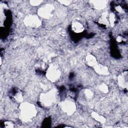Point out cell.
<instances>
[{
  "mask_svg": "<svg viewBox=\"0 0 128 128\" xmlns=\"http://www.w3.org/2000/svg\"><path fill=\"white\" fill-rule=\"evenodd\" d=\"M20 118L24 122H28L36 114V108L32 104L22 103L20 104Z\"/></svg>",
  "mask_w": 128,
  "mask_h": 128,
  "instance_id": "obj_1",
  "label": "cell"
},
{
  "mask_svg": "<svg viewBox=\"0 0 128 128\" xmlns=\"http://www.w3.org/2000/svg\"><path fill=\"white\" fill-rule=\"evenodd\" d=\"M56 92L52 90L46 93L42 94L40 96V102L44 106H50L53 104L56 99Z\"/></svg>",
  "mask_w": 128,
  "mask_h": 128,
  "instance_id": "obj_2",
  "label": "cell"
},
{
  "mask_svg": "<svg viewBox=\"0 0 128 128\" xmlns=\"http://www.w3.org/2000/svg\"><path fill=\"white\" fill-rule=\"evenodd\" d=\"M60 75V70L56 66L51 65L48 68L46 76L49 80L52 82H56L59 78Z\"/></svg>",
  "mask_w": 128,
  "mask_h": 128,
  "instance_id": "obj_3",
  "label": "cell"
},
{
  "mask_svg": "<svg viewBox=\"0 0 128 128\" xmlns=\"http://www.w3.org/2000/svg\"><path fill=\"white\" fill-rule=\"evenodd\" d=\"M61 109L68 114H72L76 110L75 104L70 100H66L60 103Z\"/></svg>",
  "mask_w": 128,
  "mask_h": 128,
  "instance_id": "obj_4",
  "label": "cell"
},
{
  "mask_svg": "<svg viewBox=\"0 0 128 128\" xmlns=\"http://www.w3.org/2000/svg\"><path fill=\"white\" fill-rule=\"evenodd\" d=\"M24 23L28 26L32 28H37L39 26L41 22L36 16L30 15L24 18Z\"/></svg>",
  "mask_w": 128,
  "mask_h": 128,
  "instance_id": "obj_5",
  "label": "cell"
},
{
  "mask_svg": "<svg viewBox=\"0 0 128 128\" xmlns=\"http://www.w3.org/2000/svg\"><path fill=\"white\" fill-rule=\"evenodd\" d=\"M54 8L50 4H46L41 8L38 11L39 16L44 18H48L52 15Z\"/></svg>",
  "mask_w": 128,
  "mask_h": 128,
  "instance_id": "obj_6",
  "label": "cell"
},
{
  "mask_svg": "<svg viewBox=\"0 0 128 128\" xmlns=\"http://www.w3.org/2000/svg\"><path fill=\"white\" fill-rule=\"evenodd\" d=\"M72 30L74 32L80 34L82 33L84 30V24L80 21L78 20H74L72 24Z\"/></svg>",
  "mask_w": 128,
  "mask_h": 128,
  "instance_id": "obj_7",
  "label": "cell"
},
{
  "mask_svg": "<svg viewBox=\"0 0 128 128\" xmlns=\"http://www.w3.org/2000/svg\"><path fill=\"white\" fill-rule=\"evenodd\" d=\"M118 83L122 88H126L128 86V73L124 72L118 77Z\"/></svg>",
  "mask_w": 128,
  "mask_h": 128,
  "instance_id": "obj_8",
  "label": "cell"
},
{
  "mask_svg": "<svg viewBox=\"0 0 128 128\" xmlns=\"http://www.w3.org/2000/svg\"><path fill=\"white\" fill-rule=\"evenodd\" d=\"M90 2L96 10H102L106 5V0H92Z\"/></svg>",
  "mask_w": 128,
  "mask_h": 128,
  "instance_id": "obj_9",
  "label": "cell"
},
{
  "mask_svg": "<svg viewBox=\"0 0 128 128\" xmlns=\"http://www.w3.org/2000/svg\"><path fill=\"white\" fill-rule=\"evenodd\" d=\"M95 71L99 74L100 75H108V71L106 67L100 64H97L94 67Z\"/></svg>",
  "mask_w": 128,
  "mask_h": 128,
  "instance_id": "obj_10",
  "label": "cell"
},
{
  "mask_svg": "<svg viewBox=\"0 0 128 128\" xmlns=\"http://www.w3.org/2000/svg\"><path fill=\"white\" fill-rule=\"evenodd\" d=\"M99 23L103 24L106 26H108L109 24V22H108V14L106 12H104L102 16H100L99 20H98Z\"/></svg>",
  "mask_w": 128,
  "mask_h": 128,
  "instance_id": "obj_11",
  "label": "cell"
},
{
  "mask_svg": "<svg viewBox=\"0 0 128 128\" xmlns=\"http://www.w3.org/2000/svg\"><path fill=\"white\" fill-rule=\"evenodd\" d=\"M86 62L87 64L90 66L94 67L98 64L96 57L92 54H88L86 56Z\"/></svg>",
  "mask_w": 128,
  "mask_h": 128,
  "instance_id": "obj_12",
  "label": "cell"
},
{
  "mask_svg": "<svg viewBox=\"0 0 128 128\" xmlns=\"http://www.w3.org/2000/svg\"><path fill=\"white\" fill-rule=\"evenodd\" d=\"M116 21V18L115 14L112 13L110 12L108 14V22H109V24L111 26H112Z\"/></svg>",
  "mask_w": 128,
  "mask_h": 128,
  "instance_id": "obj_13",
  "label": "cell"
},
{
  "mask_svg": "<svg viewBox=\"0 0 128 128\" xmlns=\"http://www.w3.org/2000/svg\"><path fill=\"white\" fill-rule=\"evenodd\" d=\"M92 116L94 118L96 119V120L100 122H104L106 120H105V118L102 116H100L99 114H98L97 113L95 112H94L92 114Z\"/></svg>",
  "mask_w": 128,
  "mask_h": 128,
  "instance_id": "obj_14",
  "label": "cell"
},
{
  "mask_svg": "<svg viewBox=\"0 0 128 128\" xmlns=\"http://www.w3.org/2000/svg\"><path fill=\"white\" fill-rule=\"evenodd\" d=\"M99 88H100V90L102 92H104V93H106L108 90V87L105 84H100Z\"/></svg>",
  "mask_w": 128,
  "mask_h": 128,
  "instance_id": "obj_15",
  "label": "cell"
},
{
  "mask_svg": "<svg viewBox=\"0 0 128 128\" xmlns=\"http://www.w3.org/2000/svg\"><path fill=\"white\" fill-rule=\"evenodd\" d=\"M84 94H85V95L88 98H91L92 97V92L91 91H90V90H85L84 92Z\"/></svg>",
  "mask_w": 128,
  "mask_h": 128,
  "instance_id": "obj_16",
  "label": "cell"
},
{
  "mask_svg": "<svg viewBox=\"0 0 128 128\" xmlns=\"http://www.w3.org/2000/svg\"><path fill=\"white\" fill-rule=\"evenodd\" d=\"M42 2V0H30V3L32 5L34 6H38Z\"/></svg>",
  "mask_w": 128,
  "mask_h": 128,
  "instance_id": "obj_17",
  "label": "cell"
},
{
  "mask_svg": "<svg viewBox=\"0 0 128 128\" xmlns=\"http://www.w3.org/2000/svg\"><path fill=\"white\" fill-rule=\"evenodd\" d=\"M4 126L6 128H12L14 127V124H12V122H10V121H6L4 122Z\"/></svg>",
  "mask_w": 128,
  "mask_h": 128,
  "instance_id": "obj_18",
  "label": "cell"
},
{
  "mask_svg": "<svg viewBox=\"0 0 128 128\" xmlns=\"http://www.w3.org/2000/svg\"><path fill=\"white\" fill-rule=\"evenodd\" d=\"M60 2L62 3L63 4L68 6V5H69L70 4V3L72 2V1H70V0H61V1H60Z\"/></svg>",
  "mask_w": 128,
  "mask_h": 128,
  "instance_id": "obj_19",
  "label": "cell"
},
{
  "mask_svg": "<svg viewBox=\"0 0 128 128\" xmlns=\"http://www.w3.org/2000/svg\"><path fill=\"white\" fill-rule=\"evenodd\" d=\"M116 10L118 12H120V13H121V12H123L122 8V7H121L120 6H116Z\"/></svg>",
  "mask_w": 128,
  "mask_h": 128,
  "instance_id": "obj_20",
  "label": "cell"
}]
</instances>
